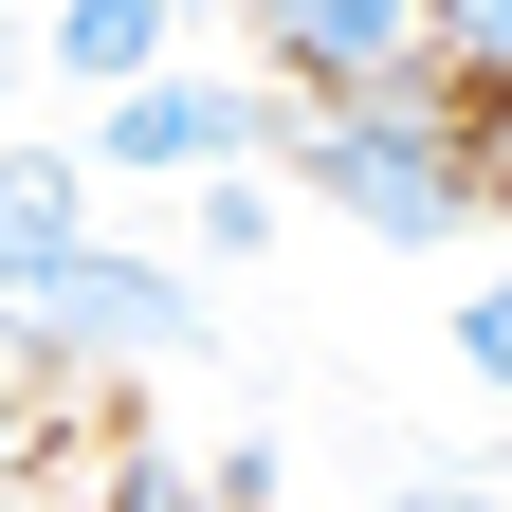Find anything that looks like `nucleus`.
I'll return each mask as SVG.
<instances>
[{"instance_id": "f257e3e1", "label": "nucleus", "mask_w": 512, "mask_h": 512, "mask_svg": "<svg viewBox=\"0 0 512 512\" xmlns=\"http://www.w3.org/2000/svg\"><path fill=\"white\" fill-rule=\"evenodd\" d=\"M293 183H311V202H348L366 238H403V256H421V238H458V220H476V183H494V165H476V147H439L421 110H311V128H293Z\"/></svg>"}, {"instance_id": "f03ea898", "label": "nucleus", "mask_w": 512, "mask_h": 512, "mask_svg": "<svg viewBox=\"0 0 512 512\" xmlns=\"http://www.w3.org/2000/svg\"><path fill=\"white\" fill-rule=\"evenodd\" d=\"M0 348H37V366H128V348H202V293L92 238V256H74L55 293H19V311H0Z\"/></svg>"}, {"instance_id": "7ed1b4c3", "label": "nucleus", "mask_w": 512, "mask_h": 512, "mask_svg": "<svg viewBox=\"0 0 512 512\" xmlns=\"http://www.w3.org/2000/svg\"><path fill=\"white\" fill-rule=\"evenodd\" d=\"M256 37H275L330 110H384V74L439 55V0H256Z\"/></svg>"}, {"instance_id": "20e7f679", "label": "nucleus", "mask_w": 512, "mask_h": 512, "mask_svg": "<svg viewBox=\"0 0 512 512\" xmlns=\"http://www.w3.org/2000/svg\"><path fill=\"white\" fill-rule=\"evenodd\" d=\"M256 147V92H220V74H147V92H110V128H92V165H238Z\"/></svg>"}, {"instance_id": "39448f33", "label": "nucleus", "mask_w": 512, "mask_h": 512, "mask_svg": "<svg viewBox=\"0 0 512 512\" xmlns=\"http://www.w3.org/2000/svg\"><path fill=\"white\" fill-rule=\"evenodd\" d=\"M74 256H92V183L55 165V147H19V165H0V311H19V293H55Z\"/></svg>"}, {"instance_id": "423d86ee", "label": "nucleus", "mask_w": 512, "mask_h": 512, "mask_svg": "<svg viewBox=\"0 0 512 512\" xmlns=\"http://www.w3.org/2000/svg\"><path fill=\"white\" fill-rule=\"evenodd\" d=\"M165 19H183V0H55V55H74L92 92H147L165 74Z\"/></svg>"}, {"instance_id": "0eeeda50", "label": "nucleus", "mask_w": 512, "mask_h": 512, "mask_svg": "<svg viewBox=\"0 0 512 512\" xmlns=\"http://www.w3.org/2000/svg\"><path fill=\"white\" fill-rule=\"evenodd\" d=\"M110 512H238L202 458H165V439H128V476H110Z\"/></svg>"}, {"instance_id": "6e6552de", "label": "nucleus", "mask_w": 512, "mask_h": 512, "mask_svg": "<svg viewBox=\"0 0 512 512\" xmlns=\"http://www.w3.org/2000/svg\"><path fill=\"white\" fill-rule=\"evenodd\" d=\"M458 366H476V384H512V256L458 293Z\"/></svg>"}, {"instance_id": "1a4fd4ad", "label": "nucleus", "mask_w": 512, "mask_h": 512, "mask_svg": "<svg viewBox=\"0 0 512 512\" xmlns=\"http://www.w3.org/2000/svg\"><path fill=\"white\" fill-rule=\"evenodd\" d=\"M439 55H458V74H494V92H512V0H439Z\"/></svg>"}, {"instance_id": "9d476101", "label": "nucleus", "mask_w": 512, "mask_h": 512, "mask_svg": "<svg viewBox=\"0 0 512 512\" xmlns=\"http://www.w3.org/2000/svg\"><path fill=\"white\" fill-rule=\"evenodd\" d=\"M384 512H512V494H494V476H403Z\"/></svg>"}, {"instance_id": "9b49d317", "label": "nucleus", "mask_w": 512, "mask_h": 512, "mask_svg": "<svg viewBox=\"0 0 512 512\" xmlns=\"http://www.w3.org/2000/svg\"><path fill=\"white\" fill-rule=\"evenodd\" d=\"M0 512H37V494H19V476H0Z\"/></svg>"}, {"instance_id": "f8f14e48", "label": "nucleus", "mask_w": 512, "mask_h": 512, "mask_svg": "<svg viewBox=\"0 0 512 512\" xmlns=\"http://www.w3.org/2000/svg\"><path fill=\"white\" fill-rule=\"evenodd\" d=\"M0 165H19V147H0Z\"/></svg>"}]
</instances>
